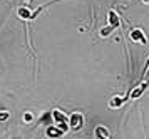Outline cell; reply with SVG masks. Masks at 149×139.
Segmentation results:
<instances>
[{
  "mask_svg": "<svg viewBox=\"0 0 149 139\" xmlns=\"http://www.w3.org/2000/svg\"><path fill=\"white\" fill-rule=\"evenodd\" d=\"M52 121H54V124L59 129H61L62 133L65 134L69 131V116L62 109H52Z\"/></svg>",
  "mask_w": 149,
  "mask_h": 139,
  "instance_id": "cell-1",
  "label": "cell"
},
{
  "mask_svg": "<svg viewBox=\"0 0 149 139\" xmlns=\"http://www.w3.org/2000/svg\"><path fill=\"white\" fill-rule=\"evenodd\" d=\"M129 39L132 40L134 44L148 45V37H146L144 30H142V29H139V27H134V29H131V32H129Z\"/></svg>",
  "mask_w": 149,
  "mask_h": 139,
  "instance_id": "cell-2",
  "label": "cell"
},
{
  "mask_svg": "<svg viewBox=\"0 0 149 139\" xmlns=\"http://www.w3.org/2000/svg\"><path fill=\"white\" fill-rule=\"evenodd\" d=\"M84 126V114L72 112L69 116V131H79Z\"/></svg>",
  "mask_w": 149,
  "mask_h": 139,
  "instance_id": "cell-3",
  "label": "cell"
},
{
  "mask_svg": "<svg viewBox=\"0 0 149 139\" xmlns=\"http://www.w3.org/2000/svg\"><path fill=\"white\" fill-rule=\"evenodd\" d=\"M107 22H109V25L112 27L114 30H117V29L121 27V17H119V13L111 8V10L107 12Z\"/></svg>",
  "mask_w": 149,
  "mask_h": 139,
  "instance_id": "cell-4",
  "label": "cell"
},
{
  "mask_svg": "<svg viewBox=\"0 0 149 139\" xmlns=\"http://www.w3.org/2000/svg\"><path fill=\"white\" fill-rule=\"evenodd\" d=\"M129 101V96H114L109 99V107L111 109H119Z\"/></svg>",
  "mask_w": 149,
  "mask_h": 139,
  "instance_id": "cell-5",
  "label": "cell"
},
{
  "mask_svg": "<svg viewBox=\"0 0 149 139\" xmlns=\"http://www.w3.org/2000/svg\"><path fill=\"white\" fill-rule=\"evenodd\" d=\"M45 134H47V138H50V139H59V138L64 136V133H62L55 124H50V126L45 129Z\"/></svg>",
  "mask_w": 149,
  "mask_h": 139,
  "instance_id": "cell-6",
  "label": "cell"
},
{
  "mask_svg": "<svg viewBox=\"0 0 149 139\" xmlns=\"http://www.w3.org/2000/svg\"><path fill=\"white\" fill-rule=\"evenodd\" d=\"M94 134H95V138H97V139H99V138H111L109 129H107V127H104V126H97L94 129Z\"/></svg>",
  "mask_w": 149,
  "mask_h": 139,
  "instance_id": "cell-7",
  "label": "cell"
},
{
  "mask_svg": "<svg viewBox=\"0 0 149 139\" xmlns=\"http://www.w3.org/2000/svg\"><path fill=\"white\" fill-rule=\"evenodd\" d=\"M112 32H114V29H112L111 25H107V27H104V29H101L99 35H101V39H106V37H109Z\"/></svg>",
  "mask_w": 149,
  "mask_h": 139,
  "instance_id": "cell-8",
  "label": "cell"
},
{
  "mask_svg": "<svg viewBox=\"0 0 149 139\" xmlns=\"http://www.w3.org/2000/svg\"><path fill=\"white\" fill-rule=\"evenodd\" d=\"M149 77V59L148 62H146V66H144V69H142V74H141V79H139V82H142V80H146Z\"/></svg>",
  "mask_w": 149,
  "mask_h": 139,
  "instance_id": "cell-9",
  "label": "cell"
},
{
  "mask_svg": "<svg viewBox=\"0 0 149 139\" xmlns=\"http://www.w3.org/2000/svg\"><path fill=\"white\" fill-rule=\"evenodd\" d=\"M10 117V114L7 111H0V122H3V121H7Z\"/></svg>",
  "mask_w": 149,
  "mask_h": 139,
  "instance_id": "cell-10",
  "label": "cell"
},
{
  "mask_svg": "<svg viewBox=\"0 0 149 139\" xmlns=\"http://www.w3.org/2000/svg\"><path fill=\"white\" fill-rule=\"evenodd\" d=\"M24 121H25V122H32V121H34V114L32 112H25L24 114Z\"/></svg>",
  "mask_w": 149,
  "mask_h": 139,
  "instance_id": "cell-11",
  "label": "cell"
},
{
  "mask_svg": "<svg viewBox=\"0 0 149 139\" xmlns=\"http://www.w3.org/2000/svg\"><path fill=\"white\" fill-rule=\"evenodd\" d=\"M142 3H146V5H149V0H142Z\"/></svg>",
  "mask_w": 149,
  "mask_h": 139,
  "instance_id": "cell-12",
  "label": "cell"
},
{
  "mask_svg": "<svg viewBox=\"0 0 149 139\" xmlns=\"http://www.w3.org/2000/svg\"><path fill=\"white\" fill-rule=\"evenodd\" d=\"M99 139H111V138H99Z\"/></svg>",
  "mask_w": 149,
  "mask_h": 139,
  "instance_id": "cell-13",
  "label": "cell"
},
{
  "mask_svg": "<svg viewBox=\"0 0 149 139\" xmlns=\"http://www.w3.org/2000/svg\"><path fill=\"white\" fill-rule=\"evenodd\" d=\"M111 139H112V138H111Z\"/></svg>",
  "mask_w": 149,
  "mask_h": 139,
  "instance_id": "cell-14",
  "label": "cell"
}]
</instances>
